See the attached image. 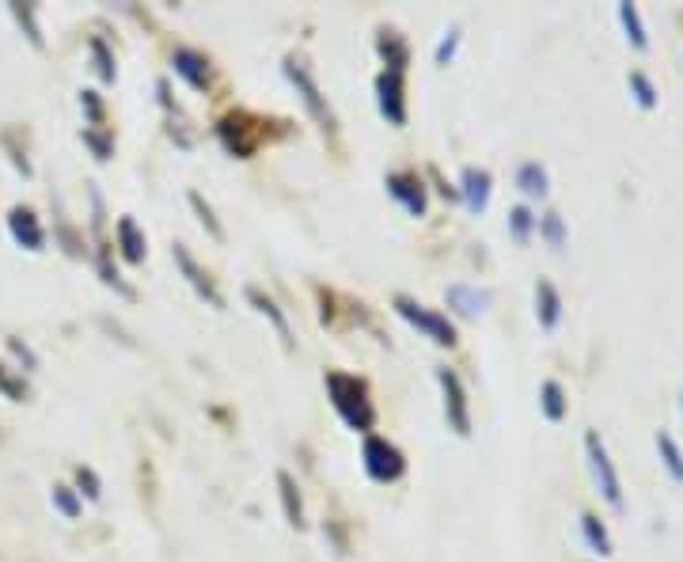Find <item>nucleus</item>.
<instances>
[{"instance_id": "obj_1", "label": "nucleus", "mask_w": 683, "mask_h": 562, "mask_svg": "<svg viewBox=\"0 0 683 562\" xmlns=\"http://www.w3.org/2000/svg\"><path fill=\"white\" fill-rule=\"evenodd\" d=\"M327 392H330V403H335L338 419L354 429V433H368L376 426V407L368 399V384L354 373H327Z\"/></svg>"}, {"instance_id": "obj_2", "label": "nucleus", "mask_w": 683, "mask_h": 562, "mask_svg": "<svg viewBox=\"0 0 683 562\" xmlns=\"http://www.w3.org/2000/svg\"><path fill=\"white\" fill-rule=\"evenodd\" d=\"M285 77L292 80V88H297V96L304 99L308 115L319 122V130H323L327 137H335V134H338L335 111H330V106H327V96L319 92V84H316V77H311V69H308L304 61H297V58H289V61H285Z\"/></svg>"}, {"instance_id": "obj_3", "label": "nucleus", "mask_w": 683, "mask_h": 562, "mask_svg": "<svg viewBox=\"0 0 683 562\" xmlns=\"http://www.w3.org/2000/svg\"><path fill=\"white\" fill-rule=\"evenodd\" d=\"M395 312L411 323L414 331H421L429 342H437V346H456V327H452L448 316H440V312H433V308L418 304V300L402 297V293L395 297Z\"/></svg>"}, {"instance_id": "obj_4", "label": "nucleus", "mask_w": 683, "mask_h": 562, "mask_svg": "<svg viewBox=\"0 0 683 562\" xmlns=\"http://www.w3.org/2000/svg\"><path fill=\"white\" fill-rule=\"evenodd\" d=\"M585 452H588V467H593V479L600 486V494L607 498V505H623V483H619V471L612 464V456H607V445L600 441L596 429L585 433Z\"/></svg>"}, {"instance_id": "obj_5", "label": "nucleus", "mask_w": 683, "mask_h": 562, "mask_svg": "<svg viewBox=\"0 0 683 562\" xmlns=\"http://www.w3.org/2000/svg\"><path fill=\"white\" fill-rule=\"evenodd\" d=\"M217 137L225 141V149L239 160H247L254 149H258V141H263V122L244 115V111H235V115H225L217 125Z\"/></svg>"}, {"instance_id": "obj_6", "label": "nucleus", "mask_w": 683, "mask_h": 562, "mask_svg": "<svg viewBox=\"0 0 683 562\" xmlns=\"http://www.w3.org/2000/svg\"><path fill=\"white\" fill-rule=\"evenodd\" d=\"M361 456H365L368 479H376V483H395V479H402V471H406L402 452H399L392 441L376 438V433H373V438H365Z\"/></svg>"}, {"instance_id": "obj_7", "label": "nucleus", "mask_w": 683, "mask_h": 562, "mask_svg": "<svg viewBox=\"0 0 683 562\" xmlns=\"http://www.w3.org/2000/svg\"><path fill=\"white\" fill-rule=\"evenodd\" d=\"M437 384H440V392H445V419H448V426L459 433V438H467V433H471V407H467L464 380H459L452 369H437Z\"/></svg>"}, {"instance_id": "obj_8", "label": "nucleus", "mask_w": 683, "mask_h": 562, "mask_svg": "<svg viewBox=\"0 0 683 562\" xmlns=\"http://www.w3.org/2000/svg\"><path fill=\"white\" fill-rule=\"evenodd\" d=\"M406 72L395 69H383L376 77V99H380V115L392 122V125H406V84H402Z\"/></svg>"}, {"instance_id": "obj_9", "label": "nucleus", "mask_w": 683, "mask_h": 562, "mask_svg": "<svg viewBox=\"0 0 683 562\" xmlns=\"http://www.w3.org/2000/svg\"><path fill=\"white\" fill-rule=\"evenodd\" d=\"M387 194H392L411 217H426V209H429L426 183H421L414 171H392L387 175Z\"/></svg>"}, {"instance_id": "obj_10", "label": "nucleus", "mask_w": 683, "mask_h": 562, "mask_svg": "<svg viewBox=\"0 0 683 562\" xmlns=\"http://www.w3.org/2000/svg\"><path fill=\"white\" fill-rule=\"evenodd\" d=\"M171 255H175V266L182 270V274H187V281L194 285V293L201 297V300H209L213 308H225V297H220V289H217V281L206 274V270H201L198 263H194V255L182 244H175L171 247Z\"/></svg>"}, {"instance_id": "obj_11", "label": "nucleus", "mask_w": 683, "mask_h": 562, "mask_svg": "<svg viewBox=\"0 0 683 562\" xmlns=\"http://www.w3.org/2000/svg\"><path fill=\"white\" fill-rule=\"evenodd\" d=\"M171 65H175L179 77L194 88V92H209V84H213V69H209V58H206V53L179 46V50L171 53Z\"/></svg>"}, {"instance_id": "obj_12", "label": "nucleus", "mask_w": 683, "mask_h": 562, "mask_svg": "<svg viewBox=\"0 0 683 562\" xmlns=\"http://www.w3.org/2000/svg\"><path fill=\"white\" fill-rule=\"evenodd\" d=\"M8 228H12V240L20 244V247H27V251H42L46 235H42V225H39V217H34L31 209L15 206V209L8 213Z\"/></svg>"}, {"instance_id": "obj_13", "label": "nucleus", "mask_w": 683, "mask_h": 562, "mask_svg": "<svg viewBox=\"0 0 683 562\" xmlns=\"http://www.w3.org/2000/svg\"><path fill=\"white\" fill-rule=\"evenodd\" d=\"M490 183H494V179H490L486 168H467L464 171V179H459V198L467 202L471 213H483L490 206V190H494Z\"/></svg>"}, {"instance_id": "obj_14", "label": "nucleus", "mask_w": 683, "mask_h": 562, "mask_svg": "<svg viewBox=\"0 0 683 562\" xmlns=\"http://www.w3.org/2000/svg\"><path fill=\"white\" fill-rule=\"evenodd\" d=\"M535 319L543 331H555L562 319V297L550 281H535Z\"/></svg>"}, {"instance_id": "obj_15", "label": "nucleus", "mask_w": 683, "mask_h": 562, "mask_svg": "<svg viewBox=\"0 0 683 562\" xmlns=\"http://www.w3.org/2000/svg\"><path fill=\"white\" fill-rule=\"evenodd\" d=\"M445 300H448V308H456L459 316H483L490 297L483 293V289L459 281V285H448V289H445Z\"/></svg>"}, {"instance_id": "obj_16", "label": "nucleus", "mask_w": 683, "mask_h": 562, "mask_svg": "<svg viewBox=\"0 0 683 562\" xmlns=\"http://www.w3.org/2000/svg\"><path fill=\"white\" fill-rule=\"evenodd\" d=\"M247 300L258 308V316H266L270 323H273V331H278V338L285 342V346H292V327H289V319H285V312L278 308V300L273 297H266L263 289H247Z\"/></svg>"}, {"instance_id": "obj_17", "label": "nucleus", "mask_w": 683, "mask_h": 562, "mask_svg": "<svg viewBox=\"0 0 683 562\" xmlns=\"http://www.w3.org/2000/svg\"><path fill=\"white\" fill-rule=\"evenodd\" d=\"M278 491H282V505H285V521L292 529H304V498H300V486L289 471H278Z\"/></svg>"}, {"instance_id": "obj_18", "label": "nucleus", "mask_w": 683, "mask_h": 562, "mask_svg": "<svg viewBox=\"0 0 683 562\" xmlns=\"http://www.w3.org/2000/svg\"><path fill=\"white\" fill-rule=\"evenodd\" d=\"M118 247H122L125 263H141L144 251H149V240H144V232L137 228L134 217H122L118 221Z\"/></svg>"}, {"instance_id": "obj_19", "label": "nucleus", "mask_w": 683, "mask_h": 562, "mask_svg": "<svg viewBox=\"0 0 683 562\" xmlns=\"http://www.w3.org/2000/svg\"><path fill=\"white\" fill-rule=\"evenodd\" d=\"M516 187H521L524 198H543L547 194V168L540 160H524V164L516 168Z\"/></svg>"}, {"instance_id": "obj_20", "label": "nucleus", "mask_w": 683, "mask_h": 562, "mask_svg": "<svg viewBox=\"0 0 683 562\" xmlns=\"http://www.w3.org/2000/svg\"><path fill=\"white\" fill-rule=\"evenodd\" d=\"M380 53H383V69L406 72V65H411V46L395 31H380Z\"/></svg>"}, {"instance_id": "obj_21", "label": "nucleus", "mask_w": 683, "mask_h": 562, "mask_svg": "<svg viewBox=\"0 0 683 562\" xmlns=\"http://www.w3.org/2000/svg\"><path fill=\"white\" fill-rule=\"evenodd\" d=\"M540 407H543V414H547L550 422H562L566 419L569 403H566V388L558 384V380H543V384H540Z\"/></svg>"}, {"instance_id": "obj_22", "label": "nucleus", "mask_w": 683, "mask_h": 562, "mask_svg": "<svg viewBox=\"0 0 683 562\" xmlns=\"http://www.w3.org/2000/svg\"><path fill=\"white\" fill-rule=\"evenodd\" d=\"M581 536H585V543H588V551H596L600 558L612 555V536H607L604 521H600L596 513H581Z\"/></svg>"}, {"instance_id": "obj_23", "label": "nucleus", "mask_w": 683, "mask_h": 562, "mask_svg": "<svg viewBox=\"0 0 683 562\" xmlns=\"http://www.w3.org/2000/svg\"><path fill=\"white\" fill-rule=\"evenodd\" d=\"M619 23H623L626 39H631V46H634V50H645V46H650V34H645V23H641V12H638V5H631V0H623V5H619Z\"/></svg>"}, {"instance_id": "obj_24", "label": "nucleus", "mask_w": 683, "mask_h": 562, "mask_svg": "<svg viewBox=\"0 0 683 562\" xmlns=\"http://www.w3.org/2000/svg\"><path fill=\"white\" fill-rule=\"evenodd\" d=\"M657 452H660V460H664V467H669V475L676 479V483H683V452H679V445H676V438L672 433H657Z\"/></svg>"}, {"instance_id": "obj_25", "label": "nucleus", "mask_w": 683, "mask_h": 562, "mask_svg": "<svg viewBox=\"0 0 683 562\" xmlns=\"http://www.w3.org/2000/svg\"><path fill=\"white\" fill-rule=\"evenodd\" d=\"M535 221H540V217H535L528 206H512V209H509V235H512L516 244H528Z\"/></svg>"}, {"instance_id": "obj_26", "label": "nucleus", "mask_w": 683, "mask_h": 562, "mask_svg": "<svg viewBox=\"0 0 683 562\" xmlns=\"http://www.w3.org/2000/svg\"><path fill=\"white\" fill-rule=\"evenodd\" d=\"M535 225H540V235L547 240V247H555V251H562V247H566V225H562V217H558L555 209L543 213Z\"/></svg>"}, {"instance_id": "obj_27", "label": "nucleus", "mask_w": 683, "mask_h": 562, "mask_svg": "<svg viewBox=\"0 0 683 562\" xmlns=\"http://www.w3.org/2000/svg\"><path fill=\"white\" fill-rule=\"evenodd\" d=\"M626 84H631V92H634V99H638V106L641 111H653L657 106V88H653V80L645 77V72H631V77H626Z\"/></svg>"}, {"instance_id": "obj_28", "label": "nucleus", "mask_w": 683, "mask_h": 562, "mask_svg": "<svg viewBox=\"0 0 683 562\" xmlns=\"http://www.w3.org/2000/svg\"><path fill=\"white\" fill-rule=\"evenodd\" d=\"M190 206L198 209V221L209 228V235H213V240H225V228H220V221L213 217V206L206 202V198H201V194H190Z\"/></svg>"}, {"instance_id": "obj_29", "label": "nucleus", "mask_w": 683, "mask_h": 562, "mask_svg": "<svg viewBox=\"0 0 683 562\" xmlns=\"http://www.w3.org/2000/svg\"><path fill=\"white\" fill-rule=\"evenodd\" d=\"M53 505L61 510V517H69V521H77L80 517V498H77V491H69V486H53Z\"/></svg>"}, {"instance_id": "obj_30", "label": "nucleus", "mask_w": 683, "mask_h": 562, "mask_svg": "<svg viewBox=\"0 0 683 562\" xmlns=\"http://www.w3.org/2000/svg\"><path fill=\"white\" fill-rule=\"evenodd\" d=\"M91 53H96V61H99V65H96L99 77H103V80H115V77H118V65H115V53L106 50V42H103V39H91Z\"/></svg>"}, {"instance_id": "obj_31", "label": "nucleus", "mask_w": 683, "mask_h": 562, "mask_svg": "<svg viewBox=\"0 0 683 562\" xmlns=\"http://www.w3.org/2000/svg\"><path fill=\"white\" fill-rule=\"evenodd\" d=\"M0 392H5L8 399H27V384L23 380H15L8 373V365H0Z\"/></svg>"}, {"instance_id": "obj_32", "label": "nucleus", "mask_w": 683, "mask_h": 562, "mask_svg": "<svg viewBox=\"0 0 683 562\" xmlns=\"http://www.w3.org/2000/svg\"><path fill=\"white\" fill-rule=\"evenodd\" d=\"M77 483H80V491L91 498V502H96L99 494H103V486H99V475H96V471H91V467H77Z\"/></svg>"}, {"instance_id": "obj_33", "label": "nucleus", "mask_w": 683, "mask_h": 562, "mask_svg": "<svg viewBox=\"0 0 683 562\" xmlns=\"http://www.w3.org/2000/svg\"><path fill=\"white\" fill-rule=\"evenodd\" d=\"M456 46H459V27L448 31V39H440V46H437V65H448V61L456 58Z\"/></svg>"}, {"instance_id": "obj_34", "label": "nucleus", "mask_w": 683, "mask_h": 562, "mask_svg": "<svg viewBox=\"0 0 683 562\" xmlns=\"http://www.w3.org/2000/svg\"><path fill=\"white\" fill-rule=\"evenodd\" d=\"M80 106H84L88 118H91V130H96V125H103V103H99L96 92H84V96H80Z\"/></svg>"}, {"instance_id": "obj_35", "label": "nucleus", "mask_w": 683, "mask_h": 562, "mask_svg": "<svg viewBox=\"0 0 683 562\" xmlns=\"http://www.w3.org/2000/svg\"><path fill=\"white\" fill-rule=\"evenodd\" d=\"M84 141L91 144V149H96V156H99V160H106V156H110V149H115V144H110V137H106V134H99V130H84Z\"/></svg>"}, {"instance_id": "obj_36", "label": "nucleus", "mask_w": 683, "mask_h": 562, "mask_svg": "<svg viewBox=\"0 0 683 562\" xmlns=\"http://www.w3.org/2000/svg\"><path fill=\"white\" fill-rule=\"evenodd\" d=\"M12 12H15V20H20V23H27V31H31V42H34V46H42V34H39V27H34L31 12H27V8H20V5H12Z\"/></svg>"}, {"instance_id": "obj_37", "label": "nucleus", "mask_w": 683, "mask_h": 562, "mask_svg": "<svg viewBox=\"0 0 683 562\" xmlns=\"http://www.w3.org/2000/svg\"><path fill=\"white\" fill-rule=\"evenodd\" d=\"M679 407H683V395H679Z\"/></svg>"}]
</instances>
